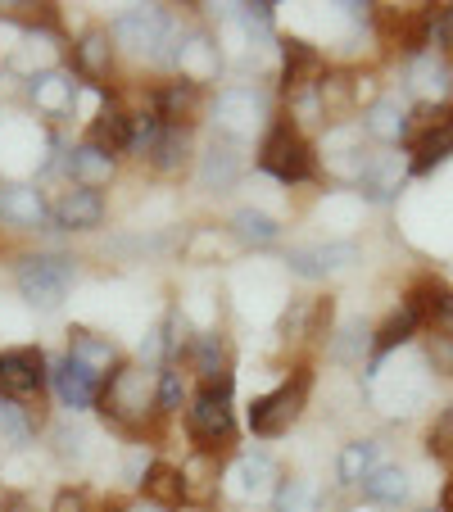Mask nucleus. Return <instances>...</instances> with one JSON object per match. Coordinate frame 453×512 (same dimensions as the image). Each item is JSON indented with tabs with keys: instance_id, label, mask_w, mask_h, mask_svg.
Masks as SVG:
<instances>
[{
	"instance_id": "nucleus-15",
	"label": "nucleus",
	"mask_w": 453,
	"mask_h": 512,
	"mask_svg": "<svg viewBox=\"0 0 453 512\" xmlns=\"http://www.w3.org/2000/svg\"><path fill=\"white\" fill-rule=\"evenodd\" d=\"M28 91L41 114H68L82 96V82L73 78V73H64V68H46V73H37V78L28 82Z\"/></svg>"
},
{
	"instance_id": "nucleus-22",
	"label": "nucleus",
	"mask_w": 453,
	"mask_h": 512,
	"mask_svg": "<svg viewBox=\"0 0 453 512\" xmlns=\"http://www.w3.org/2000/svg\"><path fill=\"white\" fill-rule=\"evenodd\" d=\"M408 114H413V109H408L399 96H376L372 105H367V114H363V127H367V136L395 145V141H404L408 136Z\"/></svg>"
},
{
	"instance_id": "nucleus-4",
	"label": "nucleus",
	"mask_w": 453,
	"mask_h": 512,
	"mask_svg": "<svg viewBox=\"0 0 453 512\" xmlns=\"http://www.w3.org/2000/svg\"><path fill=\"white\" fill-rule=\"evenodd\" d=\"M309 390H313L309 368H295V377H286L277 390H268V395H259L250 404V431L259 435V440H277V435H286L290 426L299 422L304 404H309Z\"/></svg>"
},
{
	"instance_id": "nucleus-8",
	"label": "nucleus",
	"mask_w": 453,
	"mask_h": 512,
	"mask_svg": "<svg viewBox=\"0 0 453 512\" xmlns=\"http://www.w3.org/2000/svg\"><path fill=\"white\" fill-rule=\"evenodd\" d=\"M114 41L127 50H141V55H159V46L173 41V19L164 5H136L114 19Z\"/></svg>"
},
{
	"instance_id": "nucleus-5",
	"label": "nucleus",
	"mask_w": 453,
	"mask_h": 512,
	"mask_svg": "<svg viewBox=\"0 0 453 512\" xmlns=\"http://www.w3.org/2000/svg\"><path fill=\"white\" fill-rule=\"evenodd\" d=\"M268 114H272V100H268V91H259V87H227V91H218V100H213L218 127L227 136H236V141L259 132V127L268 123Z\"/></svg>"
},
{
	"instance_id": "nucleus-2",
	"label": "nucleus",
	"mask_w": 453,
	"mask_h": 512,
	"mask_svg": "<svg viewBox=\"0 0 453 512\" xmlns=\"http://www.w3.org/2000/svg\"><path fill=\"white\" fill-rule=\"evenodd\" d=\"M259 168L268 177H277L281 186H295L318 173V159H313V145L304 141V132L290 127V118H281V123L268 127V136L259 145Z\"/></svg>"
},
{
	"instance_id": "nucleus-17",
	"label": "nucleus",
	"mask_w": 453,
	"mask_h": 512,
	"mask_svg": "<svg viewBox=\"0 0 453 512\" xmlns=\"http://www.w3.org/2000/svg\"><path fill=\"white\" fill-rule=\"evenodd\" d=\"M68 358H73V363H82L87 372H96L100 381H109L118 372V345L109 336L87 331V327L68 331Z\"/></svg>"
},
{
	"instance_id": "nucleus-25",
	"label": "nucleus",
	"mask_w": 453,
	"mask_h": 512,
	"mask_svg": "<svg viewBox=\"0 0 453 512\" xmlns=\"http://www.w3.org/2000/svg\"><path fill=\"white\" fill-rule=\"evenodd\" d=\"M232 481H236V494H241V499H268V494H277L281 472L268 454H245L241 463H236Z\"/></svg>"
},
{
	"instance_id": "nucleus-24",
	"label": "nucleus",
	"mask_w": 453,
	"mask_h": 512,
	"mask_svg": "<svg viewBox=\"0 0 453 512\" xmlns=\"http://www.w3.org/2000/svg\"><path fill=\"white\" fill-rule=\"evenodd\" d=\"M127 136H132V114H123L114 100H105V105L91 114L87 141L96 145V150H105V155H118V150H127Z\"/></svg>"
},
{
	"instance_id": "nucleus-21",
	"label": "nucleus",
	"mask_w": 453,
	"mask_h": 512,
	"mask_svg": "<svg viewBox=\"0 0 453 512\" xmlns=\"http://www.w3.org/2000/svg\"><path fill=\"white\" fill-rule=\"evenodd\" d=\"M408 87L422 96V105H440L444 87H449V64L435 50H417L408 55Z\"/></svg>"
},
{
	"instance_id": "nucleus-30",
	"label": "nucleus",
	"mask_w": 453,
	"mask_h": 512,
	"mask_svg": "<svg viewBox=\"0 0 453 512\" xmlns=\"http://www.w3.org/2000/svg\"><path fill=\"white\" fill-rule=\"evenodd\" d=\"M422 331V322H417V313H413V304H404V309H395L381 327L372 331V354L381 358V354H390V349H399V345H408V340ZM372 358V363H376Z\"/></svg>"
},
{
	"instance_id": "nucleus-23",
	"label": "nucleus",
	"mask_w": 453,
	"mask_h": 512,
	"mask_svg": "<svg viewBox=\"0 0 453 512\" xmlns=\"http://www.w3.org/2000/svg\"><path fill=\"white\" fill-rule=\"evenodd\" d=\"M64 168H68V177H73L82 191H96V186H105L109 177H114V155L96 150L91 141H82V145H73V150L64 155Z\"/></svg>"
},
{
	"instance_id": "nucleus-16",
	"label": "nucleus",
	"mask_w": 453,
	"mask_h": 512,
	"mask_svg": "<svg viewBox=\"0 0 453 512\" xmlns=\"http://www.w3.org/2000/svg\"><path fill=\"white\" fill-rule=\"evenodd\" d=\"M408 304H413L426 336H453V290L449 286L426 281V286H417L413 295H408Z\"/></svg>"
},
{
	"instance_id": "nucleus-11",
	"label": "nucleus",
	"mask_w": 453,
	"mask_h": 512,
	"mask_svg": "<svg viewBox=\"0 0 453 512\" xmlns=\"http://www.w3.org/2000/svg\"><path fill=\"white\" fill-rule=\"evenodd\" d=\"M50 386H55L59 404H64L68 413H87V408L100 404V390H105V381L64 354V358H55V363H50Z\"/></svg>"
},
{
	"instance_id": "nucleus-20",
	"label": "nucleus",
	"mask_w": 453,
	"mask_h": 512,
	"mask_svg": "<svg viewBox=\"0 0 453 512\" xmlns=\"http://www.w3.org/2000/svg\"><path fill=\"white\" fill-rule=\"evenodd\" d=\"M191 358L195 372L209 390H232V368H227V345H222L218 331H204V336L191 340Z\"/></svg>"
},
{
	"instance_id": "nucleus-13",
	"label": "nucleus",
	"mask_w": 453,
	"mask_h": 512,
	"mask_svg": "<svg viewBox=\"0 0 453 512\" xmlns=\"http://www.w3.org/2000/svg\"><path fill=\"white\" fill-rule=\"evenodd\" d=\"M46 218H50V204L32 182H5L0 186V223L5 227L37 232V227H46Z\"/></svg>"
},
{
	"instance_id": "nucleus-26",
	"label": "nucleus",
	"mask_w": 453,
	"mask_h": 512,
	"mask_svg": "<svg viewBox=\"0 0 453 512\" xmlns=\"http://www.w3.org/2000/svg\"><path fill=\"white\" fill-rule=\"evenodd\" d=\"M200 105H204L200 87L182 78V82H173V87H164V91H159V100H155V114L164 118L168 127H191L195 118H200Z\"/></svg>"
},
{
	"instance_id": "nucleus-31",
	"label": "nucleus",
	"mask_w": 453,
	"mask_h": 512,
	"mask_svg": "<svg viewBox=\"0 0 453 512\" xmlns=\"http://www.w3.org/2000/svg\"><path fill=\"white\" fill-rule=\"evenodd\" d=\"M141 490H145V499L155 503V508H164V512L177 508V503H186L182 472H177V467H168V463H150V472H145Z\"/></svg>"
},
{
	"instance_id": "nucleus-12",
	"label": "nucleus",
	"mask_w": 453,
	"mask_h": 512,
	"mask_svg": "<svg viewBox=\"0 0 453 512\" xmlns=\"http://www.w3.org/2000/svg\"><path fill=\"white\" fill-rule=\"evenodd\" d=\"M404 177H408L404 150H376V155H367L363 173H358V191L372 204H390L399 195V186H404Z\"/></svg>"
},
{
	"instance_id": "nucleus-32",
	"label": "nucleus",
	"mask_w": 453,
	"mask_h": 512,
	"mask_svg": "<svg viewBox=\"0 0 453 512\" xmlns=\"http://www.w3.org/2000/svg\"><path fill=\"white\" fill-rule=\"evenodd\" d=\"M177 472H182L186 503H204L213 494V481H218V454H213V449H200V454H195L186 467H177Z\"/></svg>"
},
{
	"instance_id": "nucleus-42",
	"label": "nucleus",
	"mask_w": 453,
	"mask_h": 512,
	"mask_svg": "<svg viewBox=\"0 0 453 512\" xmlns=\"http://www.w3.org/2000/svg\"><path fill=\"white\" fill-rule=\"evenodd\" d=\"M426 449H431L435 458H453V404L440 413V422L431 426V435H426Z\"/></svg>"
},
{
	"instance_id": "nucleus-28",
	"label": "nucleus",
	"mask_w": 453,
	"mask_h": 512,
	"mask_svg": "<svg viewBox=\"0 0 453 512\" xmlns=\"http://www.w3.org/2000/svg\"><path fill=\"white\" fill-rule=\"evenodd\" d=\"M363 499L376 503V508H399L408 499V472L404 467H376L372 476L363 481Z\"/></svg>"
},
{
	"instance_id": "nucleus-27",
	"label": "nucleus",
	"mask_w": 453,
	"mask_h": 512,
	"mask_svg": "<svg viewBox=\"0 0 453 512\" xmlns=\"http://www.w3.org/2000/svg\"><path fill=\"white\" fill-rule=\"evenodd\" d=\"M173 68H182V78L200 87L204 78H213V73H218V46H213L209 37H186V41H177Z\"/></svg>"
},
{
	"instance_id": "nucleus-3",
	"label": "nucleus",
	"mask_w": 453,
	"mask_h": 512,
	"mask_svg": "<svg viewBox=\"0 0 453 512\" xmlns=\"http://www.w3.org/2000/svg\"><path fill=\"white\" fill-rule=\"evenodd\" d=\"M14 281H19V295L32 309L50 313V309H59L64 295L73 290L78 268H73V259H64V254H28V259H19V268H14Z\"/></svg>"
},
{
	"instance_id": "nucleus-41",
	"label": "nucleus",
	"mask_w": 453,
	"mask_h": 512,
	"mask_svg": "<svg viewBox=\"0 0 453 512\" xmlns=\"http://www.w3.org/2000/svg\"><path fill=\"white\" fill-rule=\"evenodd\" d=\"M173 236H132V241H114V254H136V259H150V254H168L173 250Z\"/></svg>"
},
{
	"instance_id": "nucleus-29",
	"label": "nucleus",
	"mask_w": 453,
	"mask_h": 512,
	"mask_svg": "<svg viewBox=\"0 0 453 512\" xmlns=\"http://www.w3.org/2000/svg\"><path fill=\"white\" fill-rule=\"evenodd\" d=\"M376 467H381V445L376 440H354V445L340 449L336 476H340V485H363Z\"/></svg>"
},
{
	"instance_id": "nucleus-1",
	"label": "nucleus",
	"mask_w": 453,
	"mask_h": 512,
	"mask_svg": "<svg viewBox=\"0 0 453 512\" xmlns=\"http://www.w3.org/2000/svg\"><path fill=\"white\" fill-rule=\"evenodd\" d=\"M408 173L426 177L453 155V105H417L408 114V136H404Z\"/></svg>"
},
{
	"instance_id": "nucleus-47",
	"label": "nucleus",
	"mask_w": 453,
	"mask_h": 512,
	"mask_svg": "<svg viewBox=\"0 0 453 512\" xmlns=\"http://www.w3.org/2000/svg\"><path fill=\"white\" fill-rule=\"evenodd\" d=\"M0 512H5V508H0Z\"/></svg>"
},
{
	"instance_id": "nucleus-43",
	"label": "nucleus",
	"mask_w": 453,
	"mask_h": 512,
	"mask_svg": "<svg viewBox=\"0 0 453 512\" xmlns=\"http://www.w3.org/2000/svg\"><path fill=\"white\" fill-rule=\"evenodd\" d=\"M82 445H87V431H78V426H59L55 431V449L64 458H82Z\"/></svg>"
},
{
	"instance_id": "nucleus-6",
	"label": "nucleus",
	"mask_w": 453,
	"mask_h": 512,
	"mask_svg": "<svg viewBox=\"0 0 453 512\" xmlns=\"http://www.w3.org/2000/svg\"><path fill=\"white\" fill-rule=\"evenodd\" d=\"M145 404H150V377L141 368H118L100 390L105 417L114 426H127V431H136L145 422Z\"/></svg>"
},
{
	"instance_id": "nucleus-33",
	"label": "nucleus",
	"mask_w": 453,
	"mask_h": 512,
	"mask_svg": "<svg viewBox=\"0 0 453 512\" xmlns=\"http://www.w3.org/2000/svg\"><path fill=\"white\" fill-rule=\"evenodd\" d=\"M232 232H236V241L254 245V250H268V245L281 236V227H277V218L263 213V209H236L232 213Z\"/></svg>"
},
{
	"instance_id": "nucleus-34",
	"label": "nucleus",
	"mask_w": 453,
	"mask_h": 512,
	"mask_svg": "<svg viewBox=\"0 0 453 512\" xmlns=\"http://www.w3.org/2000/svg\"><path fill=\"white\" fill-rule=\"evenodd\" d=\"M78 73L87 82H100L109 78V64H114V46H109V32H87V37L78 41Z\"/></svg>"
},
{
	"instance_id": "nucleus-38",
	"label": "nucleus",
	"mask_w": 453,
	"mask_h": 512,
	"mask_svg": "<svg viewBox=\"0 0 453 512\" xmlns=\"http://www.w3.org/2000/svg\"><path fill=\"white\" fill-rule=\"evenodd\" d=\"M159 136H164V118L159 114H132V136H127V150L141 159H150V150L159 145Z\"/></svg>"
},
{
	"instance_id": "nucleus-48",
	"label": "nucleus",
	"mask_w": 453,
	"mask_h": 512,
	"mask_svg": "<svg viewBox=\"0 0 453 512\" xmlns=\"http://www.w3.org/2000/svg\"><path fill=\"white\" fill-rule=\"evenodd\" d=\"M431 512H435V508H431Z\"/></svg>"
},
{
	"instance_id": "nucleus-35",
	"label": "nucleus",
	"mask_w": 453,
	"mask_h": 512,
	"mask_svg": "<svg viewBox=\"0 0 453 512\" xmlns=\"http://www.w3.org/2000/svg\"><path fill=\"white\" fill-rule=\"evenodd\" d=\"M186 155H191V127H168L164 123V136H159V145L150 150V164H155L159 173H173V168L186 164Z\"/></svg>"
},
{
	"instance_id": "nucleus-7",
	"label": "nucleus",
	"mask_w": 453,
	"mask_h": 512,
	"mask_svg": "<svg viewBox=\"0 0 453 512\" xmlns=\"http://www.w3.org/2000/svg\"><path fill=\"white\" fill-rule=\"evenodd\" d=\"M186 417H191V435L200 440V449H213V454H218V449L236 435L232 390H209V386H204L200 395L191 399Z\"/></svg>"
},
{
	"instance_id": "nucleus-9",
	"label": "nucleus",
	"mask_w": 453,
	"mask_h": 512,
	"mask_svg": "<svg viewBox=\"0 0 453 512\" xmlns=\"http://www.w3.org/2000/svg\"><path fill=\"white\" fill-rule=\"evenodd\" d=\"M50 381V363L41 349H0V399H32Z\"/></svg>"
},
{
	"instance_id": "nucleus-14",
	"label": "nucleus",
	"mask_w": 453,
	"mask_h": 512,
	"mask_svg": "<svg viewBox=\"0 0 453 512\" xmlns=\"http://www.w3.org/2000/svg\"><path fill=\"white\" fill-rule=\"evenodd\" d=\"M327 78V64L313 46L304 41H286V68H281V91L286 96H304V91H318V82Z\"/></svg>"
},
{
	"instance_id": "nucleus-40",
	"label": "nucleus",
	"mask_w": 453,
	"mask_h": 512,
	"mask_svg": "<svg viewBox=\"0 0 453 512\" xmlns=\"http://www.w3.org/2000/svg\"><path fill=\"white\" fill-rule=\"evenodd\" d=\"M28 435H32L28 413L19 404H10V399H0V445H19Z\"/></svg>"
},
{
	"instance_id": "nucleus-10",
	"label": "nucleus",
	"mask_w": 453,
	"mask_h": 512,
	"mask_svg": "<svg viewBox=\"0 0 453 512\" xmlns=\"http://www.w3.org/2000/svg\"><path fill=\"white\" fill-rule=\"evenodd\" d=\"M290 272L295 277H309V281H322V277H336V272L354 268L358 263V245L354 241H327V245H295L286 254Z\"/></svg>"
},
{
	"instance_id": "nucleus-44",
	"label": "nucleus",
	"mask_w": 453,
	"mask_h": 512,
	"mask_svg": "<svg viewBox=\"0 0 453 512\" xmlns=\"http://www.w3.org/2000/svg\"><path fill=\"white\" fill-rule=\"evenodd\" d=\"M50 512H87V494L82 490H59L55 503H50Z\"/></svg>"
},
{
	"instance_id": "nucleus-46",
	"label": "nucleus",
	"mask_w": 453,
	"mask_h": 512,
	"mask_svg": "<svg viewBox=\"0 0 453 512\" xmlns=\"http://www.w3.org/2000/svg\"><path fill=\"white\" fill-rule=\"evenodd\" d=\"M440 512H453V481L444 485V494H440Z\"/></svg>"
},
{
	"instance_id": "nucleus-18",
	"label": "nucleus",
	"mask_w": 453,
	"mask_h": 512,
	"mask_svg": "<svg viewBox=\"0 0 453 512\" xmlns=\"http://www.w3.org/2000/svg\"><path fill=\"white\" fill-rule=\"evenodd\" d=\"M245 173V155L232 141H213L200 159V186L204 191H232Z\"/></svg>"
},
{
	"instance_id": "nucleus-36",
	"label": "nucleus",
	"mask_w": 453,
	"mask_h": 512,
	"mask_svg": "<svg viewBox=\"0 0 453 512\" xmlns=\"http://www.w3.org/2000/svg\"><path fill=\"white\" fill-rule=\"evenodd\" d=\"M322 494L313 481H304V476H290V481L277 485V494H272V512H318Z\"/></svg>"
},
{
	"instance_id": "nucleus-37",
	"label": "nucleus",
	"mask_w": 453,
	"mask_h": 512,
	"mask_svg": "<svg viewBox=\"0 0 453 512\" xmlns=\"http://www.w3.org/2000/svg\"><path fill=\"white\" fill-rule=\"evenodd\" d=\"M372 349V331L363 322H345L336 336H327V354L336 363H363V354Z\"/></svg>"
},
{
	"instance_id": "nucleus-19",
	"label": "nucleus",
	"mask_w": 453,
	"mask_h": 512,
	"mask_svg": "<svg viewBox=\"0 0 453 512\" xmlns=\"http://www.w3.org/2000/svg\"><path fill=\"white\" fill-rule=\"evenodd\" d=\"M50 218H55V227H64V232H91V227H100V218H105V200H100L96 191H64V200L50 209Z\"/></svg>"
},
{
	"instance_id": "nucleus-45",
	"label": "nucleus",
	"mask_w": 453,
	"mask_h": 512,
	"mask_svg": "<svg viewBox=\"0 0 453 512\" xmlns=\"http://www.w3.org/2000/svg\"><path fill=\"white\" fill-rule=\"evenodd\" d=\"M145 472H150V454H145V449H132V454H127V481L141 485Z\"/></svg>"
},
{
	"instance_id": "nucleus-39",
	"label": "nucleus",
	"mask_w": 453,
	"mask_h": 512,
	"mask_svg": "<svg viewBox=\"0 0 453 512\" xmlns=\"http://www.w3.org/2000/svg\"><path fill=\"white\" fill-rule=\"evenodd\" d=\"M159 413H177V408L186 404V377L177 363H168L164 372H159V395H155Z\"/></svg>"
}]
</instances>
